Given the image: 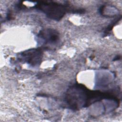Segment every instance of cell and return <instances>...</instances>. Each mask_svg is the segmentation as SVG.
I'll return each mask as SVG.
<instances>
[{
	"instance_id": "6da1fadb",
	"label": "cell",
	"mask_w": 122,
	"mask_h": 122,
	"mask_svg": "<svg viewBox=\"0 0 122 122\" xmlns=\"http://www.w3.org/2000/svg\"><path fill=\"white\" fill-rule=\"evenodd\" d=\"M36 8L45 13L49 18L58 20L64 15L66 7L57 3H41L36 5Z\"/></svg>"
},
{
	"instance_id": "7a4b0ae2",
	"label": "cell",
	"mask_w": 122,
	"mask_h": 122,
	"mask_svg": "<svg viewBox=\"0 0 122 122\" xmlns=\"http://www.w3.org/2000/svg\"><path fill=\"white\" fill-rule=\"evenodd\" d=\"M25 57L29 63L34 65L41 61V53L39 51L32 50L25 53Z\"/></svg>"
},
{
	"instance_id": "3957f363",
	"label": "cell",
	"mask_w": 122,
	"mask_h": 122,
	"mask_svg": "<svg viewBox=\"0 0 122 122\" xmlns=\"http://www.w3.org/2000/svg\"><path fill=\"white\" fill-rule=\"evenodd\" d=\"M41 37L46 43H53L59 39L58 34L53 30H48L42 31L40 34Z\"/></svg>"
}]
</instances>
